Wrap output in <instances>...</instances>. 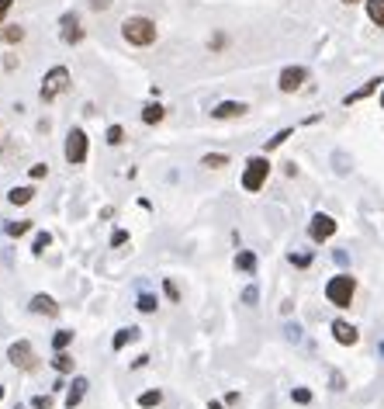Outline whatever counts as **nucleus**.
Here are the masks:
<instances>
[{"label": "nucleus", "instance_id": "obj_11", "mask_svg": "<svg viewBox=\"0 0 384 409\" xmlns=\"http://www.w3.org/2000/svg\"><path fill=\"white\" fill-rule=\"evenodd\" d=\"M87 389H91V382L84 378V375H77L73 378V385H70V392H66V409H77L84 403V396H87Z\"/></svg>", "mask_w": 384, "mask_h": 409}, {"label": "nucleus", "instance_id": "obj_9", "mask_svg": "<svg viewBox=\"0 0 384 409\" xmlns=\"http://www.w3.org/2000/svg\"><path fill=\"white\" fill-rule=\"evenodd\" d=\"M246 111H249V104H243V101H222V104H215V107H211V118L225 121V118H243Z\"/></svg>", "mask_w": 384, "mask_h": 409}, {"label": "nucleus", "instance_id": "obj_35", "mask_svg": "<svg viewBox=\"0 0 384 409\" xmlns=\"http://www.w3.org/2000/svg\"><path fill=\"white\" fill-rule=\"evenodd\" d=\"M28 174H31V177H35V181H42V177H45V174H49V167H45V163H35V167H31V170H28Z\"/></svg>", "mask_w": 384, "mask_h": 409}, {"label": "nucleus", "instance_id": "obj_2", "mask_svg": "<svg viewBox=\"0 0 384 409\" xmlns=\"http://www.w3.org/2000/svg\"><path fill=\"white\" fill-rule=\"evenodd\" d=\"M353 295H357V278H353V274H336V278H329L325 299H329L336 308H350Z\"/></svg>", "mask_w": 384, "mask_h": 409}, {"label": "nucleus", "instance_id": "obj_31", "mask_svg": "<svg viewBox=\"0 0 384 409\" xmlns=\"http://www.w3.org/2000/svg\"><path fill=\"white\" fill-rule=\"evenodd\" d=\"M163 292H167V299H170V302H181V292H177V285H174L170 278L163 281Z\"/></svg>", "mask_w": 384, "mask_h": 409}, {"label": "nucleus", "instance_id": "obj_6", "mask_svg": "<svg viewBox=\"0 0 384 409\" xmlns=\"http://www.w3.org/2000/svg\"><path fill=\"white\" fill-rule=\"evenodd\" d=\"M87 149H91V146H87V132H84V128H73V132L66 135V149H63L66 160H70L73 167H80V163L87 160Z\"/></svg>", "mask_w": 384, "mask_h": 409}, {"label": "nucleus", "instance_id": "obj_23", "mask_svg": "<svg viewBox=\"0 0 384 409\" xmlns=\"http://www.w3.org/2000/svg\"><path fill=\"white\" fill-rule=\"evenodd\" d=\"M156 306H160V299H156V295H149V292H142V295H139V302H135L139 312H156Z\"/></svg>", "mask_w": 384, "mask_h": 409}, {"label": "nucleus", "instance_id": "obj_27", "mask_svg": "<svg viewBox=\"0 0 384 409\" xmlns=\"http://www.w3.org/2000/svg\"><path fill=\"white\" fill-rule=\"evenodd\" d=\"M49 243H52V236H49V232H38V236H35V246H31V253H38V257H42Z\"/></svg>", "mask_w": 384, "mask_h": 409}, {"label": "nucleus", "instance_id": "obj_40", "mask_svg": "<svg viewBox=\"0 0 384 409\" xmlns=\"http://www.w3.org/2000/svg\"><path fill=\"white\" fill-rule=\"evenodd\" d=\"M343 3H360V0H343Z\"/></svg>", "mask_w": 384, "mask_h": 409}, {"label": "nucleus", "instance_id": "obj_18", "mask_svg": "<svg viewBox=\"0 0 384 409\" xmlns=\"http://www.w3.org/2000/svg\"><path fill=\"white\" fill-rule=\"evenodd\" d=\"M31 198H35V188H10V195H7L10 204H28Z\"/></svg>", "mask_w": 384, "mask_h": 409}, {"label": "nucleus", "instance_id": "obj_26", "mask_svg": "<svg viewBox=\"0 0 384 409\" xmlns=\"http://www.w3.org/2000/svg\"><path fill=\"white\" fill-rule=\"evenodd\" d=\"M288 139H291V128H281L274 139H267V153H270V149H277V146H284Z\"/></svg>", "mask_w": 384, "mask_h": 409}, {"label": "nucleus", "instance_id": "obj_14", "mask_svg": "<svg viewBox=\"0 0 384 409\" xmlns=\"http://www.w3.org/2000/svg\"><path fill=\"white\" fill-rule=\"evenodd\" d=\"M381 84H384V77H374V80H367V84H364L360 91L346 94V104H357V101H364V98H371V94H374V91H378Z\"/></svg>", "mask_w": 384, "mask_h": 409}, {"label": "nucleus", "instance_id": "obj_8", "mask_svg": "<svg viewBox=\"0 0 384 409\" xmlns=\"http://www.w3.org/2000/svg\"><path fill=\"white\" fill-rule=\"evenodd\" d=\"M305 80H308V70H305V66H288V70H281L277 87H281L284 94H294V91H301Z\"/></svg>", "mask_w": 384, "mask_h": 409}, {"label": "nucleus", "instance_id": "obj_21", "mask_svg": "<svg viewBox=\"0 0 384 409\" xmlns=\"http://www.w3.org/2000/svg\"><path fill=\"white\" fill-rule=\"evenodd\" d=\"M160 403H163V392L160 389H149V392L139 396V406L142 409H153V406H160Z\"/></svg>", "mask_w": 384, "mask_h": 409}, {"label": "nucleus", "instance_id": "obj_34", "mask_svg": "<svg viewBox=\"0 0 384 409\" xmlns=\"http://www.w3.org/2000/svg\"><path fill=\"white\" fill-rule=\"evenodd\" d=\"M63 38H66V42H80V38H84V31H80L77 24H73V28L66 24V31H63Z\"/></svg>", "mask_w": 384, "mask_h": 409}, {"label": "nucleus", "instance_id": "obj_19", "mask_svg": "<svg viewBox=\"0 0 384 409\" xmlns=\"http://www.w3.org/2000/svg\"><path fill=\"white\" fill-rule=\"evenodd\" d=\"M367 17H371L378 28H384V0H367Z\"/></svg>", "mask_w": 384, "mask_h": 409}, {"label": "nucleus", "instance_id": "obj_7", "mask_svg": "<svg viewBox=\"0 0 384 409\" xmlns=\"http://www.w3.org/2000/svg\"><path fill=\"white\" fill-rule=\"evenodd\" d=\"M308 236H312L315 243L332 239V236H336V218H332V215H325V211H315V215H312V222H308Z\"/></svg>", "mask_w": 384, "mask_h": 409}, {"label": "nucleus", "instance_id": "obj_5", "mask_svg": "<svg viewBox=\"0 0 384 409\" xmlns=\"http://www.w3.org/2000/svg\"><path fill=\"white\" fill-rule=\"evenodd\" d=\"M7 361L14 364V368H21V371H31L35 368V347L28 343V340H14L10 347H7Z\"/></svg>", "mask_w": 384, "mask_h": 409}, {"label": "nucleus", "instance_id": "obj_36", "mask_svg": "<svg viewBox=\"0 0 384 409\" xmlns=\"http://www.w3.org/2000/svg\"><path fill=\"white\" fill-rule=\"evenodd\" d=\"M125 239H128V232H121V229H118V232H114V236H111V246H121V243H125Z\"/></svg>", "mask_w": 384, "mask_h": 409}, {"label": "nucleus", "instance_id": "obj_17", "mask_svg": "<svg viewBox=\"0 0 384 409\" xmlns=\"http://www.w3.org/2000/svg\"><path fill=\"white\" fill-rule=\"evenodd\" d=\"M201 167L222 170V167H229V156H225V153H208V156H201Z\"/></svg>", "mask_w": 384, "mask_h": 409}, {"label": "nucleus", "instance_id": "obj_3", "mask_svg": "<svg viewBox=\"0 0 384 409\" xmlns=\"http://www.w3.org/2000/svg\"><path fill=\"white\" fill-rule=\"evenodd\" d=\"M267 177H270V160L267 156H249L246 160V170H243V191L256 195L267 184Z\"/></svg>", "mask_w": 384, "mask_h": 409}, {"label": "nucleus", "instance_id": "obj_15", "mask_svg": "<svg viewBox=\"0 0 384 409\" xmlns=\"http://www.w3.org/2000/svg\"><path fill=\"white\" fill-rule=\"evenodd\" d=\"M163 118H167L163 104H146V107H142V121H146V125H160Z\"/></svg>", "mask_w": 384, "mask_h": 409}, {"label": "nucleus", "instance_id": "obj_30", "mask_svg": "<svg viewBox=\"0 0 384 409\" xmlns=\"http://www.w3.org/2000/svg\"><path fill=\"white\" fill-rule=\"evenodd\" d=\"M288 260L294 267H312V253H291Z\"/></svg>", "mask_w": 384, "mask_h": 409}, {"label": "nucleus", "instance_id": "obj_25", "mask_svg": "<svg viewBox=\"0 0 384 409\" xmlns=\"http://www.w3.org/2000/svg\"><path fill=\"white\" fill-rule=\"evenodd\" d=\"M28 229H31V222H28V218H17V222H7V236H14V239H17V236H24Z\"/></svg>", "mask_w": 384, "mask_h": 409}, {"label": "nucleus", "instance_id": "obj_28", "mask_svg": "<svg viewBox=\"0 0 384 409\" xmlns=\"http://www.w3.org/2000/svg\"><path fill=\"white\" fill-rule=\"evenodd\" d=\"M121 139H125V128H121V125H111V128H107V142H111V146H121Z\"/></svg>", "mask_w": 384, "mask_h": 409}, {"label": "nucleus", "instance_id": "obj_39", "mask_svg": "<svg viewBox=\"0 0 384 409\" xmlns=\"http://www.w3.org/2000/svg\"><path fill=\"white\" fill-rule=\"evenodd\" d=\"M3 392H7V389H3V385H0V403H3Z\"/></svg>", "mask_w": 384, "mask_h": 409}, {"label": "nucleus", "instance_id": "obj_24", "mask_svg": "<svg viewBox=\"0 0 384 409\" xmlns=\"http://www.w3.org/2000/svg\"><path fill=\"white\" fill-rule=\"evenodd\" d=\"M0 38H3L7 45H14V42H21V38H24V28L10 24V28H3V31H0Z\"/></svg>", "mask_w": 384, "mask_h": 409}, {"label": "nucleus", "instance_id": "obj_13", "mask_svg": "<svg viewBox=\"0 0 384 409\" xmlns=\"http://www.w3.org/2000/svg\"><path fill=\"white\" fill-rule=\"evenodd\" d=\"M139 326H125V329H118L114 333V340H111V350H125V343H132V340H139Z\"/></svg>", "mask_w": 384, "mask_h": 409}, {"label": "nucleus", "instance_id": "obj_12", "mask_svg": "<svg viewBox=\"0 0 384 409\" xmlns=\"http://www.w3.org/2000/svg\"><path fill=\"white\" fill-rule=\"evenodd\" d=\"M31 312H38V315H59V306H56L52 295H35L31 299Z\"/></svg>", "mask_w": 384, "mask_h": 409}, {"label": "nucleus", "instance_id": "obj_1", "mask_svg": "<svg viewBox=\"0 0 384 409\" xmlns=\"http://www.w3.org/2000/svg\"><path fill=\"white\" fill-rule=\"evenodd\" d=\"M121 35H125L128 45H153V42H156V21H149V17H142V14L125 17Z\"/></svg>", "mask_w": 384, "mask_h": 409}, {"label": "nucleus", "instance_id": "obj_29", "mask_svg": "<svg viewBox=\"0 0 384 409\" xmlns=\"http://www.w3.org/2000/svg\"><path fill=\"white\" fill-rule=\"evenodd\" d=\"M291 399H294L298 406H308V403H312V392H308V389H294V392H291Z\"/></svg>", "mask_w": 384, "mask_h": 409}, {"label": "nucleus", "instance_id": "obj_10", "mask_svg": "<svg viewBox=\"0 0 384 409\" xmlns=\"http://www.w3.org/2000/svg\"><path fill=\"white\" fill-rule=\"evenodd\" d=\"M332 336H336V343H343V347H353V343L360 340L357 326H350V322H343V319L332 322Z\"/></svg>", "mask_w": 384, "mask_h": 409}, {"label": "nucleus", "instance_id": "obj_20", "mask_svg": "<svg viewBox=\"0 0 384 409\" xmlns=\"http://www.w3.org/2000/svg\"><path fill=\"white\" fill-rule=\"evenodd\" d=\"M52 368H56L59 375H70V371H73V357H70L66 350H59V354L52 357Z\"/></svg>", "mask_w": 384, "mask_h": 409}, {"label": "nucleus", "instance_id": "obj_38", "mask_svg": "<svg viewBox=\"0 0 384 409\" xmlns=\"http://www.w3.org/2000/svg\"><path fill=\"white\" fill-rule=\"evenodd\" d=\"M208 409H225V406H222L218 399H211V403H208Z\"/></svg>", "mask_w": 384, "mask_h": 409}, {"label": "nucleus", "instance_id": "obj_22", "mask_svg": "<svg viewBox=\"0 0 384 409\" xmlns=\"http://www.w3.org/2000/svg\"><path fill=\"white\" fill-rule=\"evenodd\" d=\"M70 343H73V329H59V333L52 336V347H56V354H59V350H66Z\"/></svg>", "mask_w": 384, "mask_h": 409}, {"label": "nucleus", "instance_id": "obj_32", "mask_svg": "<svg viewBox=\"0 0 384 409\" xmlns=\"http://www.w3.org/2000/svg\"><path fill=\"white\" fill-rule=\"evenodd\" d=\"M243 302H246V306H256V302H260V292H256V285H249V288L243 292Z\"/></svg>", "mask_w": 384, "mask_h": 409}, {"label": "nucleus", "instance_id": "obj_41", "mask_svg": "<svg viewBox=\"0 0 384 409\" xmlns=\"http://www.w3.org/2000/svg\"><path fill=\"white\" fill-rule=\"evenodd\" d=\"M381 107H384V91H381Z\"/></svg>", "mask_w": 384, "mask_h": 409}, {"label": "nucleus", "instance_id": "obj_4", "mask_svg": "<svg viewBox=\"0 0 384 409\" xmlns=\"http://www.w3.org/2000/svg\"><path fill=\"white\" fill-rule=\"evenodd\" d=\"M66 87H70V70H66V66H52V70L45 73V80H42V91H38V94H42V101L49 104V101H56Z\"/></svg>", "mask_w": 384, "mask_h": 409}, {"label": "nucleus", "instance_id": "obj_37", "mask_svg": "<svg viewBox=\"0 0 384 409\" xmlns=\"http://www.w3.org/2000/svg\"><path fill=\"white\" fill-rule=\"evenodd\" d=\"M10 3H14V0H0V21L7 17V10H10Z\"/></svg>", "mask_w": 384, "mask_h": 409}, {"label": "nucleus", "instance_id": "obj_33", "mask_svg": "<svg viewBox=\"0 0 384 409\" xmlns=\"http://www.w3.org/2000/svg\"><path fill=\"white\" fill-rule=\"evenodd\" d=\"M56 403H52V396H35L31 399V409H52Z\"/></svg>", "mask_w": 384, "mask_h": 409}, {"label": "nucleus", "instance_id": "obj_16", "mask_svg": "<svg viewBox=\"0 0 384 409\" xmlns=\"http://www.w3.org/2000/svg\"><path fill=\"white\" fill-rule=\"evenodd\" d=\"M236 271H246V274H253V271H256V257H253L249 250H239V253H236Z\"/></svg>", "mask_w": 384, "mask_h": 409}]
</instances>
